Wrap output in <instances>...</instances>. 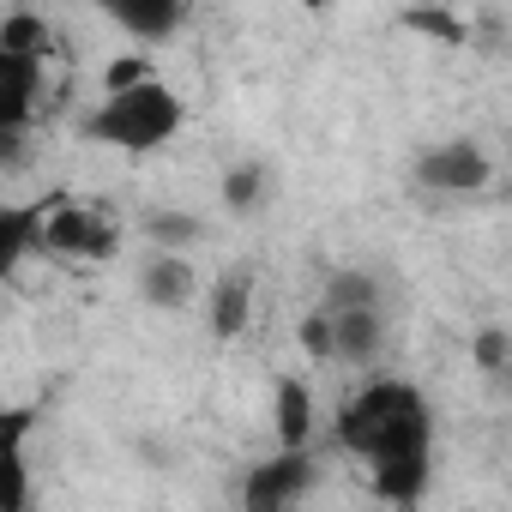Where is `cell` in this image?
<instances>
[{"instance_id": "9", "label": "cell", "mask_w": 512, "mask_h": 512, "mask_svg": "<svg viewBox=\"0 0 512 512\" xmlns=\"http://www.w3.org/2000/svg\"><path fill=\"white\" fill-rule=\"evenodd\" d=\"M91 7H97L133 49H157V43H169V37L187 25V7H193V0H91Z\"/></svg>"}, {"instance_id": "6", "label": "cell", "mask_w": 512, "mask_h": 512, "mask_svg": "<svg viewBox=\"0 0 512 512\" xmlns=\"http://www.w3.org/2000/svg\"><path fill=\"white\" fill-rule=\"evenodd\" d=\"M133 284H139V302L151 314H187L199 302V290H205L193 253H175V247H151L145 266L133 272Z\"/></svg>"}, {"instance_id": "14", "label": "cell", "mask_w": 512, "mask_h": 512, "mask_svg": "<svg viewBox=\"0 0 512 512\" xmlns=\"http://www.w3.org/2000/svg\"><path fill=\"white\" fill-rule=\"evenodd\" d=\"M272 193H278V175H272V163H260V157L229 163V169H223V187H217V199H223L229 217H253Z\"/></svg>"}, {"instance_id": "4", "label": "cell", "mask_w": 512, "mask_h": 512, "mask_svg": "<svg viewBox=\"0 0 512 512\" xmlns=\"http://www.w3.org/2000/svg\"><path fill=\"white\" fill-rule=\"evenodd\" d=\"M410 175H416V187H422V193L470 199V193H482V187L494 181V157H488V145H482V139L452 133V139L422 145V151H416V163H410Z\"/></svg>"}, {"instance_id": "21", "label": "cell", "mask_w": 512, "mask_h": 512, "mask_svg": "<svg viewBox=\"0 0 512 512\" xmlns=\"http://www.w3.org/2000/svg\"><path fill=\"white\" fill-rule=\"evenodd\" d=\"M31 163V127H0V169Z\"/></svg>"}, {"instance_id": "11", "label": "cell", "mask_w": 512, "mask_h": 512, "mask_svg": "<svg viewBox=\"0 0 512 512\" xmlns=\"http://www.w3.org/2000/svg\"><path fill=\"white\" fill-rule=\"evenodd\" d=\"M37 229H43V199H0V302L19 284L25 260L37 253Z\"/></svg>"}, {"instance_id": "19", "label": "cell", "mask_w": 512, "mask_h": 512, "mask_svg": "<svg viewBox=\"0 0 512 512\" xmlns=\"http://www.w3.org/2000/svg\"><path fill=\"white\" fill-rule=\"evenodd\" d=\"M157 67H151V49H127V55H115L109 67H103V91H121V85H133V79H151Z\"/></svg>"}, {"instance_id": "12", "label": "cell", "mask_w": 512, "mask_h": 512, "mask_svg": "<svg viewBox=\"0 0 512 512\" xmlns=\"http://www.w3.org/2000/svg\"><path fill=\"white\" fill-rule=\"evenodd\" d=\"M247 320H253V272L247 266H229L217 284H211V308H205V326H211V338H241L247 332Z\"/></svg>"}, {"instance_id": "8", "label": "cell", "mask_w": 512, "mask_h": 512, "mask_svg": "<svg viewBox=\"0 0 512 512\" xmlns=\"http://www.w3.org/2000/svg\"><path fill=\"white\" fill-rule=\"evenodd\" d=\"M320 314H326V308H320ZM326 320H332V362H338V368L368 374V368L386 362V344H392L386 308H338V314H326Z\"/></svg>"}, {"instance_id": "15", "label": "cell", "mask_w": 512, "mask_h": 512, "mask_svg": "<svg viewBox=\"0 0 512 512\" xmlns=\"http://www.w3.org/2000/svg\"><path fill=\"white\" fill-rule=\"evenodd\" d=\"M314 308H326V314H338V308H386L380 272H368V266H338V272H326Z\"/></svg>"}, {"instance_id": "10", "label": "cell", "mask_w": 512, "mask_h": 512, "mask_svg": "<svg viewBox=\"0 0 512 512\" xmlns=\"http://www.w3.org/2000/svg\"><path fill=\"white\" fill-rule=\"evenodd\" d=\"M43 85H49V61L0 49V127H31L43 109Z\"/></svg>"}, {"instance_id": "5", "label": "cell", "mask_w": 512, "mask_h": 512, "mask_svg": "<svg viewBox=\"0 0 512 512\" xmlns=\"http://www.w3.org/2000/svg\"><path fill=\"white\" fill-rule=\"evenodd\" d=\"M314 446H278L266 464H253L247 482H241V506L247 512H284L296 500H308L314 488Z\"/></svg>"}, {"instance_id": "13", "label": "cell", "mask_w": 512, "mask_h": 512, "mask_svg": "<svg viewBox=\"0 0 512 512\" xmlns=\"http://www.w3.org/2000/svg\"><path fill=\"white\" fill-rule=\"evenodd\" d=\"M272 434H278V446H314V392H308V380L284 374L272 386Z\"/></svg>"}, {"instance_id": "2", "label": "cell", "mask_w": 512, "mask_h": 512, "mask_svg": "<svg viewBox=\"0 0 512 512\" xmlns=\"http://www.w3.org/2000/svg\"><path fill=\"white\" fill-rule=\"evenodd\" d=\"M181 127H187V97L163 73H151V79H133L121 91H103L97 109L79 121V139L121 151V157H151L169 139H181Z\"/></svg>"}, {"instance_id": "20", "label": "cell", "mask_w": 512, "mask_h": 512, "mask_svg": "<svg viewBox=\"0 0 512 512\" xmlns=\"http://www.w3.org/2000/svg\"><path fill=\"white\" fill-rule=\"evenodd\" d=\"M296 338H302V356H308V362H332V320H326L320 308H308V314H302Z\"/></svg>"}, {"instance_id": "16", "label": "cell", "mask_w": 512, "mask_h": 512, "mask_svg": "<svg viewBox=\"0 0 512 512\" xmlns=\"http://www.w3.org/2000/svg\"><path fill=\"white\" fill-rule=\"evenodd\" d=\"M139 235H145L151 247L193 253V247H199V235H205V223H199L193 211H181V205H151V211L139 217Z\"/></svg>"}, {"instance_id": "3", "label": "cell", "mask_w": 512, "mask_h": 512, "mask_svg": "<svg viewBox=\"0 0 512 512\" xmlns=\"http://www.w3.org/2000/svg\"><path fill=\"white\" fill-rule=\"evenodd\" d=\"M37 253H49L61 266H109L121 253V223L91 199H43Z\"/></svg>"}, {"instance_id": "17", "label": "cell", "mask_w": 512, "mask_h": 512, "mask_svg": "<svg viewBox=\"0 0 512 512\" xmlns=\"http://www.w3.org/2000/svg\"><path fill=\"white\" fill-rule=\"evenodd\" d=\"M0 49L49 61V55H55V25H49L37 7H13V13H0Z\"/></svg>"}, {"instance_id": "18", "label": "cell", "mask_w": 512, "mask_h": 512, "mask_svg": "<svg viewBox=\"0 0 512 512\" xmlns=\"http://www.w3.org/2000/svg\"><path fill=\"white\" fill-rule=\"evenodd\" d=\"M470 356H476L482 374H506V362H512V338H506V326H482V332L470 338Z\"/></svg>"}, {"instance_id": "1", "label": "cell", "mask_w": 512, "mask_h": 512, "mask_svg": "<svg viewBox=\"0 0 512 512\" xmlns=\"http://www.w3.org/2000/svg\"><path fill=\"white\" fill-rule=\"evenodd\" d=\"M434 398L416 380L368 374L332 416V446L368 470V488L392 506H416L434 476Z\"/></svg>"}, {"instance_id": "7", "label": "cell", "mask_w": 512, "mask_h": 512, "mask_svg": "<svg viewBox=\"0 0 512 512\" xmlns=\"http://www.w3.org/2000/svg\"><path fill=\"white\" fill-rule=\"evenodd\" d=\"M31 440L37 404H0V512L31 506Z\"/></svg>"}, {"instance_id": "22", "label": "cell", "mask_w": 512, "mask_h": 512, "mask_svg": "<svg viewBox=\"0 0 512 512\" xmlns=\"http://www.w3.org/2000/svg\"><path fill=\"white\" fill-rule=\"evenodd\" d=\"M302 7H314V13H320V7H332V0H302Z\"/></svg>"}]
</instances>
